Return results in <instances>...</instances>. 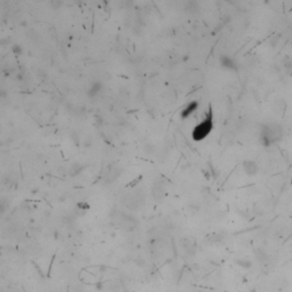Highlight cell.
<instances>
[{"label":"cell","mask_w":292,"mask_h":292,"mask_svg":"<svg viewBox=\"0 0 292 292\" xmlns=\"http://www.w3.org/2000/svg\"><path fill=\"white\" fill-rule=\"evenodd\" d=\"M282 137L283 129L279 123H266L260 128V143L266 147L281 142Z\"/></svg>","instance_id":"1"},{"label":"cell","mask_w":292,"mask_h":292,"mask_svg":"<svg viewBox=\"0 0 292 292\" xmlns=\"http://www.w3.org/2000/svg\"><path fill=\"white\" fill-rule=\"evenodd\" d=\"M213 128V119H212V110L211 106H209V111L207 113L205 118L202 121L194 127L192 130V138L195 142H201L205 137H208V135L211 133Z\"/></svg>","instance_id":"2"},{"label":"cell","mask_w":292,"mask_h":292,"mask_svg":"<svg viewBox=\"0 0 292 292\" xmlns=\"http://www.w3.org/2000/svg\"><path fill=\"white\" fill-rule=\"evenodd\" d=\"M164 192H166V188H164V183L163 180H155L153 186H152V195L156 201H161L164 196Z\"/></svg>","instance_id":"3"},{"label":"cell","mask_w":292,"mask_h":292,"mask_svg":"<svg viewBox=\"0 0 292 292\" xmlns=\"http://www.w3.org/2000/svg\"><path fill=\"white\" fill-rule=\"evenodd\" d=\"M219 62H220V65L225 69H228V70H233V71H238V64L235 63L232 57L227 56V55H221L219 57Z\"/></svg>","instance_id":"4"},{"label":"cell","mask_w":292,"mask_h":292,"mask_svg":"<svg viewBox=\"0 0 292 292\" xmlns=\"http://www.w3.org/2000/svg\"><path fill=\"white\" fill-rule=\"evenodd\" d=\"M243 170L248 176H256L258 174V164L252 160H246L243 162Z\"/></svg>","instance_id":"5"},{"label":"cell","mask_w":292,"mask_h":292,"mask_svg":"<svg viewBox=\"0 0 292 292\" xmlns=\"http://www.w3.org/2000/svg\"><path fill=\"white\" fill-rule=\"evenodd\" d=\"M120 175H121V169H120V168H118V167L110 168L109 172L105 175V183L111 184L112 182H114V180L117 179V178H119Z\"/></svg>","instance_id":"6"},{"label":"cell","mask_w":292,"mask_h":292,"mask_svg":"<svg viewBox=\"0 0 292 292\" xmlns=\"http://www.w3.org/2000/svg\"><path fill=\"white\" fill-rule=\"evenodd\" d=\"M197 106H199V103H197L196 100H193V102H191V103H188V104L183 109L182 113H180L182 119H186V118L189 117L193 112H195V110H197Z\"/></svg>","instance_id":"7"},{"label":"cell","mask_w":292,"mask_h":292,"mask_svg":"<svg viewBox=\"0 0 292 292\" xmlns=\"http://www.w3.org/2000/svg\"><path fill=\"white\" fill-rule=\"evenodd\" d=\"M103 89V84L100 81H95L90 84V87L88 89V96L90 98H94V97L98 96Z\"/></svg>","instance_id":"8"},{"label":"cell","mask_w":292,"mask_h":292,"mask_svg":"<svg viewBox=\"0 0 292 292\" xmlns=\"http://www.w3.org/2000/svg\"><path fill=\"white\" fill-rule=\"evenodd\" d=\"M184 9H185V12L188 13V14L194 15V14H197V13L200 12V6H199V4H197L196 1H187V2L185 4Z\"/></svg>","instance_id":"9"},{"label":"cell","mask_w":292,"mask_h":292,"mask_svg":"<svg viewBox=\"0 0 292 292\" xmlns=\"http://www.w3.org/2000/svg\"><path fill=\"white\" fill-rule=\"evenodd\" d=\"M82 171H84V166L80 164V163H78V162H75L71 166L70 170H69V174H70L71 177H75V176L80 175Z\"/></svg>","instance_id":"10"},{"label":"cell","mask_w":292,"mask_h":292,"mask_svg":"<svg viewBox=\"0 0 292 292\" xmlns=\"http://www.w3.org/2000/svg\"><path fill=\"white\" fill-rule=\"evenodd\" d=\"M13 51L16 55H21L22 54V47L20 45H14L13 46Z\"/></svg>","instance_id":"11"},{"label":"cell","mask_w":292,"mask_h":292,"mask_svg":"<svg viewBox=\"0 0 292 292\" xmlns=\"http://www.w3.org/2000/svg\"><path fill=\"white\" fill-rule=\"evenodd\" d=\"M71 139L73 140V142H74V144H75L77 146L79 145L80 139H79V137L77 136V134H75V133H71Z\"/></svg>","instance_id":"12"},{"label":"cell","mask_w":292,"mask_h":292,"mask_svg":"<svg viewBox=\"0 0 292 292\" xmlns=\"http://www.w3.org/2000/svg\"><path fill=\"white\" fill-rule=\"evenodd\" d=\"M50 4H51V6H53L54 8H57L58 6H61V5H62V2H54V1H53V2H50Z\"/></svg>","instance_id":"13"}]
</instances>
